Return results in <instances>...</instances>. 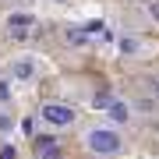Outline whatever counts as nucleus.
Wrapping results in <instances>:
<instances>
[{
	"label": "nucleus",
	"mask_w": 159,
	"mask_h": 159,
	"mask_svg": "<svg viewBox=\"0 0 159 159\" xmlns=\"http://www.w3.org/2000/svg\"><path fill=\"white\" fill-rule=\"evenodd\" d=\"M81 145H85V152H92L96 159H117L124 152V134H120L113 124H96V127H85Z\"/></svg>",
	"instance_id": "obj_1"
},
{
	"label": "nucleus",
	"mask_w": 159,
	"mask_h": 159,
	"mask_svg": "<svg viewBox=\"0 0 159 159\" xmlns=\"http://www.w3.org/2000/svg\"><path fill=\"white\" fill-rule=\"evenodd\" d=\"M35 117H39L50 131H67V127L78 124V110H74L71 102H43Z\"/></svg>",
	"instance_id": "obj_2"
},
{
	"label": "nucleus",
	"mask_w": 159,
	"mask_h": 159,
	"mask_svg": "<svg viewBox=\"0 0 159 159\" xmlns=\"http://www.w3.org/2000/svg\"><path fill=\"white\" fill-rule=\"evenodd\" d=\"M35 25H39V18L32 11H11L7 14V29H11V35H18V39H25L29 29H35Z\"/></svg>",
	"instance_id": "obj_3"
},
{
	"label": "nucleus",
	"mask_w": 159,
	"mask_h": 159,
	"mask_svg": "<svg viewBox=\"0 0 159 159\" xmlns=\"http://www.w3.org/2000/svg\"><path fill=\"white\" fill-rule=\"evenodd\" d=\"M102 113H106V120H110L113 127H127L131 120H134V106H131V102H124V99H113L106 110H102Z\"/></svg>",
	"instance_id": "obj_4"
},
{
	"label": "nucleus",
	"mask_w": 159,
	"mask_h": 159,
	"mask_svg": "<svg viewBox=\"0 0 159 159\" xmlns=\"http://www.w3.org/2000/svg\"><path fill=\"white\" fill-rule=\"evenodd\" d=\"M7 74H11L18 85H21V81H32L35 74H39V67H35V60H32V57H14V60H11V67H7Z\"/></svg>",
	"instance_id": "obj_5"
},
{
	"label": "nucleus",
	"mask_w": 159,
	"mask_h": 159,
	"mask_svg": "<svg viewBox=\"0 0 159 159\" xmlns=\"http://www.w3.org/2000/svg\"><path fill=\"white\" fill-rule=\"evenodd\" d=\"M35 159H60V142L53 134H35Z\"/></svg>",
	"instance_id": "obj_6"
},
{
	"label": "nucleus",
	"mask_w": 159,
	"mask_h": 159,
	"mask_svg": "<svg viewBox=\"0 0 159 159\" xmlns=\"http://www.w3.org/2000/svg\"><path fill=\"white\" fill-rule=\"evenodd\" d=\"M64 43H67V46H89V39H92V35L85 32V25H64Z\"/></svg>",
	"instance_id": "obj_7"
},
{
	"label": "nucleus",
	"mask_w": 159,
	"mask_h": 159,
	"mask_svg": "<svg viewBox=\"0 0 159 159\" xmlns=\"http://www.w3.org/2000/svg\"><path fill=\"white\" fill-rule=\"evenodd\" d=\"M14 85L18 81L11 78V74H0V106H11L14 102Z\"/></svg>",
	"instance_id": "obj_8"
},
{
	"label": "nucleus",
	"mask_w": 159,
	"mask_h": 159,
	"mask_svg": "<svg viewBox=\"0 0 159 159\" xmlns=\"http://www.w3.org/2000/svg\"><path fill=\"white\" fill-rule=\"evenodd\" d=\"M120 53H124V57H138V53H142V39H138V35H120Z\"/></svg>",
	"instance_id": "obj_9"
},
{
	"label": "nucleus",
	"mask_w": 159,
	"mask_h": 159,
	"mask_svg": "<svg viewBox=\"0 0 159 159\" xmlns=\"http://www.w3.org/2000/svg\"><path fill=\"white\" fill-rule=\"evenodd\" d=\"M14 127H18L14 113H7V110L0 106V138H14Z\"/></svg>",
	"instance_id": "obj_10"
},
{
	"label": "nucleus",
	"mask_w": 159,
	"mask_h": 159,
	"mask_svg": "<svg viewBox=\"0 0 159 159\" xmlns=\"http://www.w3.org/2000/svg\"><path fill=\"white\" fill-rule=\"evenodd\" d=\"M0 159H21V148L11 138H0Z\"/></svg>",
	"instance_id": "obj_11"
},
{
	"label": "nucleus",
	"mask_w": 159,
	"mask_h": 159,
	"mask_svg": "<svg viewBox=\"0 0 159 159\" xmlns=\"http://www.w3.org/2000/svg\"><path fill=\"white\" fill-rule=\"evenodd\" d=\"M145 18L159 29V0H148V4H145Z\"/></svg>",
	"instance_id": "obj_12"
},
{
	"label": "nucleus",
	"mask_w": 159,
	"mask_h": 159,
	"mask_svg": "<svg viewBox=\"0 0 159 159\" xmlns=\"http://www.w3.org/2000/svg\"><path fill=\"white\" fill-rule=\"evenodd\" d=\"M152 92H156V99H159V78H156V81H152Z\"/></svg>",
	"instance_id": "obj_13"
},
{
	"label": "nucleus",
	"mask_w": 159,
	"mask_h": 159,
	"mask_svg": "<svg viewBox=\"0 0 159 159\" xmlns=\"http://www.w3.org/2000/svg\"><path fill=\"white\" fill-rule=\"evenodd\" d=\"M53 4H64V0H53Z\"/></svg>",
	"instance_id": "obj_14"
}]
</instances>
